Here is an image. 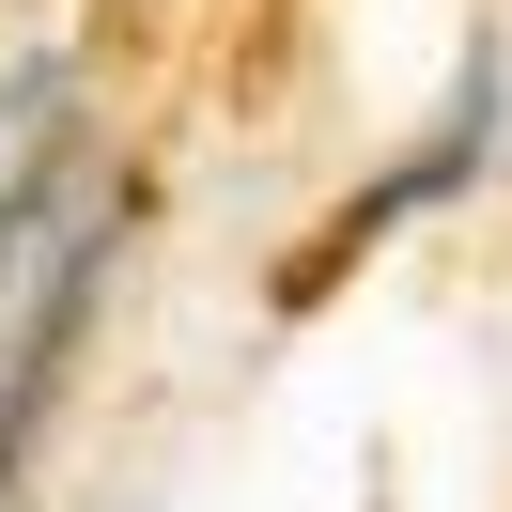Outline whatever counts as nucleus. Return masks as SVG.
<instances>
[{"mask_svg": "<svg viewBox=\"0 0 512 512\" xmlns=\"http://www.w3.org/2000/svg\"><path fill=\"white\" fill-rule=\"evenodd\" d=\"M94 249H109V218H94V187H78L63 156H32L0 187V481H16V450H32V419H47L63 326H78V295H94Z\"/></svg>", "mask_w": 512, "mask_h": 512, "instance_id": "f257e3e1", "label": "nucleus"}]
</instances>
